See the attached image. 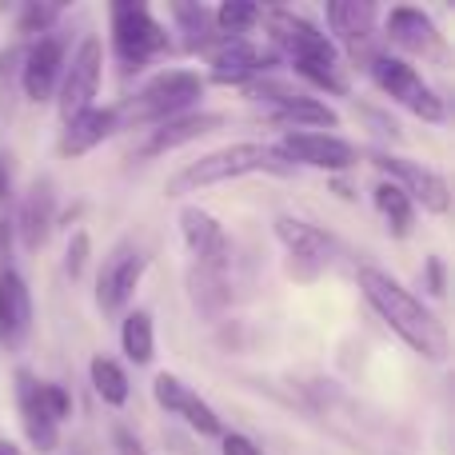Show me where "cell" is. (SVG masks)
Wrapping results in <instances>:
<instances>
[{
  "label": "cell",
  "instance_id": "cell-23",
  "mask_svg": "<svg viewBox=\"0 0 455 455\" xmlns=\"http://www.w3.org/2000/svg\"><path fill=\"white\" fill-rule=\"evenodd\" d=\"M120 347H124V355L136 363V368H148L152 355H156V328H152V312L136 307V312L124 315V323H120Z\"/></svg>",
  "mask_w": 455,
  "mask_h": 455
},
{
  "label": "cell",
  "instance_id": "cell-3",
  "mask_svg": "<svg viewBox=\"0 0 455 455\" xmlns=\"http://www.w3.org/2000/svg\"><path fill=\"white\" fill-rule=\"evenodd\" d=\"M251 172H291V164L272 144L243 140V144H228V148H216V152H208V156L184 164L180 172L164 184V192L168 196H188V192L216 188V184L240 180V176H251Z\"/></svg>",
  "mask_w": 455,
  "mask_h": 455
},
{
  "label": "cell",
  "instance_id": "cell-14",
  "mask_svg": "<svg viewBox=\"0 0 455 455\" xmlns=\"http://www.w3.org/2000/svg\"><path fill=\"white\" fill-rule=\"evenodd\" d=\"M328 28L331 44L344 48L352 60H376V48H371V40H376V4H368V0H331Z\"/></svg>",
  "mask_w": 455,
  "mask_h": 455
},
{
  "label": "cell",
  "instance_id": "cell-33",
  "mask_svg": "<svg viewBox=\"0 0 455 455\" xmlns=\"http://www.w3.org/2000/svg\"><path fill=\"white\" fill-rule=\"evenodd\" d=\"M112 443H116V455H148V448H144L128 427H116V432H112Z\"/></svg>",
  "mask_w": 455,
  "mask_h": 455
},
{
  "label": "cell",
  "instance_id": "cell-19",
  "mask_svg": "<svg viewBox=\"0 0 455 455\" xmlns=\"http://www.w3.org/2000/svg\"><path fill=\"white\" fill-rule=\"evenodd\" d=\"M36 387H40V379L32 376L28 368L16 371V411H20V427H24V435H28V443L36 451H56L60 448V427L44 416Z\"/></svg>",
  "mask_w": 455,
  "mask_h": 455
},
{
  "label": "cell",
  "instance_id": "cell-25",
  "mask_svg": "<svg viewBox=\"0 0 455 455\" xmlns=\"http://www.w3.org/2000/svg\"><path fill=\"white\" fill-rule=\"evenodd\" d=\"M376 208L379 216H384V228L387 235H395V240H408L411 228H416V204H411L408 196H403L395 184H376Z\"/></svg>",
  "mask_w": 455,
  "mask_h": 455
},
{
  "label": "cell",
  "instance_id": "cell-12",
  "mask_svg": "<svg viewBox=\"0 0 455 455\" xmlns=\"http://www.w3.org/2000/svg\"><path fill=\"white\" fill-rule=\"evenodd\" d=\"M275 152H280L291 168L304 164V168H320V172H347V168L360 160L355 144L336 132H283Z\"/></svg>",
  "mask_w": 455,
  "mask_h": 455
},
{
  "label": "cell",
  "instance_id": "cell-17",
  "mask_svg": "<svg viewBox=\"0 0 455 455\" xmlns=\"http://www.w3.org/2000/svg\"><path fill=\"white\" fill-rule=\"evenodd\" d=\"M60 72H64V44L60 36H40L36 44L24 52V68H20V84H24V96L32 104L48 100L52 88L60 84Z\"/></svg>",
  "mask_w": 455,
  "mask_h": 455
},
{
  "label": "cell",
  "instance_id": "cell-27",
  "mask_svg": "<svg viewBox=\"0 0 455 455\" xmlns=\"http://www.w3.org/2000/svg\"><path fill=\"white\" fill-rule=\"evenodd\" d=\"M259 16H264V8L248 4V0H224L220 8H212V24L220 36H248L259 24Z\"/></svg>",
  "mask_w": 455,
  "mask_h": 455
},
{
  "label": "cell",
  "instance_id": "cell-31",
  "mask_svg": "<svg viewBox=\"0 0 455 455\" xmlns=\"http://www.w3.org/2000/svg\"><path fill=\"white\" fill-rule=\"evenodd\" d=\"M424 272H427V291L440 299L443 291H448V272H443V259H440V256H427Z\"/></svg>",
  "mask_w": 455,
  "mask_h": 455
},
{
  "label": "cell",
  "instance_id": "cell-18",
  "mask_svg": "<svg viewBox=\"0 0 455 455\" xmlns=\"http://www.w3.org/2000/svg\"><path fill=\"white\" fill-rule=\"evenodd\" d=\"M32 328V296L16 267H0V344L16 347Z\"/></svg>",
  "mask_w": 455,
  "mask_h": 455
},
{
  "label": "cell",
  "instance_id": "cell-11",
  "mask_svg": "<svg viewBox=\"0 0 455 455\" xmlns=\"http://www.w3.org/2000/svg\"><path fill=\"white\" fill-rule=\"evenodd\" d=\"M144 272H148V256L136 243H116V248L104 256L100 272H96V307L100 312H120L128 299L136 296Z\"/></svg>",
  "mask_w": 455,
  "mask_h": 455
},
{
  "label": "cell",
  "instance_id": "cell-20",
  "mask_svg": "<svg viewBox=\"0 0 455 455\" xmlns=\"http://www.w3.org/2000/svg\"><path fill=\"white\" fill-rule=\"evenodd\" d=\"M52 224H56V192H52V180H32V188L24 192V200H20V212H16V232H20V243L28 251L44 248Z\"/></svg>",
  "mask_w": 455,
  "mask_h": 455
},
{
  "label": "cell",
  "instance_id": "cell-21",
  "mask_svg": "<svg viewBox=\"0 0 455 455\" xmlns=\"http://www.w3.org/2000/svg\"><path fill=\"white\" fill-rule=\"evenodd\" d=\"M120 132V120H116V108H88L80 116H72L60 132V152L64 156H84V152L100 148L104 140Z\"/></svg>",
  "mask_w": 455,
  "mask_h": 455
},
{
  "label": "cell",
  "instance_id": "cell-2",
  "mask_svg": "<svg viewBox=\"0 0 455 455\" xmlns=\"http://www.w3.org/2000/svg\"><path fill=\"white\" fill-rule=\"evenodd\" d=\"M267 40H272V52L296 68V76H304L312 88L331 96H347V76L344 64H339V48L331 44L328 32H320L312 20L288 12V8H267L264 16Z\"/></svg>",
  "mask_w": 455,
  "mask_h": 455
},
{
  "label": "cell",
  "instance_id": "cell-29",
  "mask_svg": "<svg viewBox=\"0 0 455 455\" xmlns=\"http://www.w3.org/2000/svg\"><path fill=\"white\" fill-rule=\"evenodd\" d=\"M36 395H40V408H44V416L52 419L56 427H60L64 419L72 416V395H68V387H60V384H44V379H40Z\"/></svg>",
  "mask_w": 455,
  "mask_h": 455
},
{
  "label": "cell",
  "instance_id": "cell-7",
  "mask_svg": "<svg viewBox=\"0 0 455 455\" xmlns=\"http://www.w3.org/2000/svg\"><path fill=\"white\" fill-rule=\"evenodd\" d=\"M371 164L387 176V184H395V188L416 208H424V212L443 216L451 208L448 176L435 172V168L419 164V160H408V156H392V152H371Z\"/></svg>",
  "mask_w": 455,
  "mask_h": 455
},
{
  "label": "cell",
  "instance_id": "cell-13",
  "mask_svg": "<svg viewBox=\"0 0 455 455\" xmlns=\"http://www.w3.org/2000/svg\"><path fill=\"white\" fill-rule=\"evenodd\" d=\"M152 395H156V403L168 411V416L184 419L196 435H204V440H220L224 435V424H220V416H216V408L200 392H192L180 376L160 371V376L152 379Z\"/></svg>",
  "mask_w": 455,
  "mask_h": 455
},
{
  "label": "cell",
  "instance_id": "cell-8",
  "mask_svg": "<svg viewBox=\"0 0 455 455\" xmlns=\"http://www.w3.org/2000/svg\"><path fill=\"white\" fill-rule=\"evenodd\" d=\"M100 76H104V44L100 36H84L72 52L68 68L60 72V96H56V108L60 120L68 124L72 116L96 108V92H100Z\"/></svg>",
  "mask_w": 455,
  "mask_h": 455
},
{
  "label": "cell",
  "instance_id": "cell-1",
  "mask_svg": "<svg viewBox=\"0 0 455 455\" xmlns=\"http://www.w3.org/2000/svg\"><path fill=\"white\" fill-rule=\"evenodd\" d=\"M355 280H360L363 299L376 307L379 320H384L411 352L424 355L427 363H448V352H451L448 328H443V320L432 307H424V299H416L395 275L379 272V267H360Z\"/></svg>",
  "mask_w": 455,
  "mask_h": 455
},
{
  "label": "cell",
  "instance_id": "cell-16",
  "mask_svg": "<svg viewBox=\"0 0 455 455\" xmlns=\"http://www.w3.org/2000/svg\"><path fill=\"white\" fill-rule=\"evenodd\" d=\"M224 124H228L224 112H184V116L148 128V140L136 148V156H144V160H148V156H164V152L184 148V144L200 140V136L216 132V128H224Z\"/></svg>",
  "mask_w": 455,
  "mask_h": 455
},
{
  "label": "cell",
  "instance_id": "cell-28",
  "mask_svg": "<svg viewBox=\"0 0 455 455\" xmlns=\"http://www.w3.org/2000/svg\"><path fill=\"white\" fill-rule=\"evenodd\" d=\"M60 20V4H24L16 28L24 36H40V32H52V24Z\"/></svg>",
  "mask_w": 455,
  "mask_h": 455
},
{
  "label": "cell",
  "instance_id": "cell-10",
  "mask_svg": "<svg viewBox=\"0 0 455 455\" xmlns=\"http://www.w3.org/2000/svg\"><path fill=\"white\" fill-rule=\"evenodd\" d=\"M275 240L288 251V272L296 280H315L331 264V251H336V243L323 228L299 220V216H275Z\"/></svg>",
  "mask_w": 455,
  "mask_h": 455
},
{
  "label": "cell",
  "instance_id": "cell-6",
  "mask_svg": "<svg viewBox=\"0 0 455 455\" xmlns=\"http://www.w3.org/2000/svg\"><path fill=\"white\" fill-rule=\"evenodd\" d=\"M368 72H371V80L384 88V96H392L400 108H408L411 116L427 120V124H443V116H448L443 96L419 76L416 64H408L403 56L376 52V60L368 64Z\"/></svg>",
  "mask_w": 455,
  "mask_h": 455
},
{
  "label": "cell",
  "instance_id": "cell-26",
  "mask_svg": "<svg viewBox=\"0 0 455 455\" xmlns=\"http://www.w3.org/2000/svg\"><path fill=\"white\" fill-rule=\"evenodd\" d=\"M172 16L184 32V48L188 52H204L216 40V24H212V8L204 4H172Z\"/></svg>",
  "mask_w": 455,
  "mask_h": 455
},
{
  "label": "cell",
  "instance_id": "cell-24",
  "mask_svg": "<svg viewBox=\"0 0 455 455\" xmlns=\"http://www.w3.org/2000/svg\"><path fill=\"white\" fill-rule=\"evenodd\" d=\"M88 379H92V392L100 395L108 408H124L128 395H132L128 371L120 368L112 355H92V360H88Z\"/></svg>",
  "mask_w": 455,
  "mask_h": 455
},
{
  "label": "cell",
  "instance_id": "cell-34",
  "mask_svg": "<svg viewBox=\"0 0 455 455\" xmlns=\"http://www.w3.org/2000/svg\"><path fill=\"white\" fill-rule=\"evenodd\" d=\"M8 192H12V168H8V156L0 152V200H8Z\"/></svg>",
  "mask_w": 455,
  "mask_h": 455
},
{
  "label": "cell",
  "instance_id": "cell-5",
  "mask_svg": "<svg viewBox=\"0 0 455 455\" xmlns=\"http://www.w3.org/2000/svg\"><path fill=\"white\" fill-rule=\"evenodd\" d=\"M168 44H172V36L152 16L148 4H140V0L112 4V52H116L124 72H140L148 60L168 52Z\"/></svg>",
  "mask_w": 455,
  "mask_h": 455
},
{
  "label": "cell",
  "instance_id": "cell-35",
  "mask_svg": "<svg viewBox=\"0 0 455 455\" xmlns=\"http://www.w3.org/2000/svg\"><path fill=\"white\" fill-rule=\"evenodd\" d=\"M0 455H20V448L12 440H0Z\"/></svg>",
  "mask_w": 455,
  "mask_h": 455
},
{
  "label": "cell",
  "instance_id": "cell-32",
  "mask_svg": "<svg viewBox=\"0 0 455 455\" xmlns=\"http://www.w3.org/2000/svg\"><path fill=\"white\" fill-rule=\"evenodd\" d=\"M220 451L224 455H259V448L248 440V435H240V432H224L220 435Z\"/></svg>",
  "mask_w": 455,
  "mask_h": 455
},
{
  "label": "cell",
  "instance_id": "cell-30",
  "mask_svg": "<svg viewBox=\"0 0 455 455\" xmlns=\"http://www.w3.org/2000/svg\"><path fill=\"white\" fill-rule=\"evenodd\" d=\"M88 259H92V235L84 232V228H76L68 240V248H64V272L72 275V280H80L88 267Z\"/></svg>",
  "mask_w": 455,
  "mask_h": 455
},
{
  "label": "cell",
  "instance_id": "cell-4",
  "mask_svg": "<svg viewBox=\"0 0 455 455\" xmlns=\"http://www.w3.org/2000/svg\"><path fill=\"white\" fill-rule=\"evenodd\" d=\"M204 96V76L192 68H164L148 80L136 96H128L116 108L120 132L124 128H156L164 120H176L192 112V104Z\"/></svg>",
  "mask_w": 455,
  "mask_h": 455
},
{
  "label": "cell",
  "instance_id": "cell-15",
  "mask_svg": "<svg viewBox=\"0 0 455 455\" xmlns=\"http://www.w3.org/2000/svg\"><path fill=\"white\" fill-rule=\"evenodd\" d=\"M180 235H184V243H188L196 267L232 264V240H228L224 224L216 220L212 212H204V208H196V204L180 208Z\"/></svg>",
  "mask_w": 455,
  "mask_h": 455
},
{
  "label": "cell",
  "instance_id": "cell-22",
  "mask_svg": "<svg viewBox=\"0 0 455 455\" xmlns=\"http://www.w3.org/2000/svg\"><path fill=\"white\" fill-rule=\"evenodd\" d=\"M387 40H392L395 48H403V52H416V56H427L440 48V28H435V20L424 12V8H392L387 12Z\"/></svg>",
  "mask_w": 455,
  "mask_h": 455
},
{
  "label": "cell",
  "instance_id": "cell-9",
  "mask_svg": "<svg viewBox=\"0 0 455 455\" xmlns=\"http://www.w3.org/2000/svg\"><path fill=\"white\" fill-rule=\"evenodd\" d=\"M204 56H208V68H212L208 76L216 84H240V88L264 80L272 72V64L280 60L272 48H256L248 36H220V32L204 48Z\"/></svg>",
  "mask_w": 455,
  "mask_h": 455
}]
</instances>
